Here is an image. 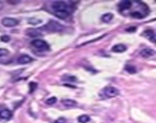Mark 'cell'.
Here are the masks:
<instances>
[{
  "label": "cell",
  "instance_id": "6da1fadb",
  "mask_svg": "<svg viewBox=\"0 0 156 123\" xmlns=\"http://www.w3.org/2000/svg\"><path fill=\"white\" fill-rule=\"evenodd\" d=\"M120 93L119 90L117 87L112 86L105 87L99 92V96L102 99H110L114 98L115 96H118Z\"/></svg>",
  "mask_w": 156,
  "mask_h": 123
},
{
  "label": "cell",
  "instance_id": "7a4b0ae2",
  "mask_svg": "<svg viewBox=\"0 0 156 123\" xmlns=\"http://www.w3.org/2000/svg\"><path fill=\"white\" fill-rule=\"evenodd\" d=\"M43 30L49 32H61L63 30V26L59 23V22L55 21L53 20H50L44 27Z\"/></svg>",
  "mask_w": 156,
  "mask_h": 123
},
{
  "label": "cell",
  "instance_id": "3957f363",
  "mask_svg": "<svg viewBox=\"0 0 156 123\" xmlns=\"http://www.w3.org/2000/svg\"><path fill=\"white\" fill-rule=\"evenodd\" d=\"M31 45L34 47H35L36 49L40 50H43V51H45V50H48L50 49L49 47V44L46 41L43 40H34L31 42Z\"/></svg>",
  "mask_w": 156,
  "mask_h": 123
},
{
  "label": "cell",
  "instance_id": "277c9868",
  "mask_svg": "<svg viewBox=\"0 0 156 123\" xmlns=\"http://www.w3.org/2000/svg\"><path fill=\"white\" fill-rule=\"evenodd\" d=\"M52 8H53L54 12L55 11H67L68 8H69L67 5V4L65 3V2H62V1H55L52 3Z\"/></svg>",
  "mask_w": 156,
  "mask_h": 123
},
{
  "label": "cell",
  "instance_id": "5b68a950",
  "mask_svg": "<svg viewBox=\"0 0 156 123\" xmlns=\"http://www.w3.org/2000/svg\"><path fill=\"white\" fill-rule=\"evenodd\" d=\"M19 21L13 18H4L2 20V24L6 27H13L19 24Z\"/></svg>",
  "mask_w": 156,
  "mask_h": 123
},
{
  "label": "cell",
  "instance_id": "8992f818",
  "mask_svg": "<svg viewBox=\"0 0 156 123\" xmlns=\"http://www.w3.org/2000/svg\"><path fill=\"white\" fill-rule=\"evenodd\" d=\"M33 58L30 57V56L24 54V55H21L18 59V63L20 65H25V64L30 63L31 61H33Z\"/></svg>",
  "mask_w": 156,
  "mask_h": 123
},
{
  "label": "cell",
  "instance_id": "52a82bcc",
  "mask_svg": "<svg viewBox=\"0 0 156 123\" xmlns=\"http://www.w3.org/2000/svg\"><path fill=\"white\" fill-rule=\"evenodd\" d=\"M133 5V3L131 1H129V0H123V1H121V2H119L118 4V8H120V10L121 12L124 10H128L129 8L132 7Z\"/></svg>",
  "mask_w": 156,
  "mask_h": 123
},
{
  "label": "cell",
  "instance_id": "ba28073f",
  "mask_svg": "<svg viewBox=\"0 0 156 123\" xmlns=\"http://www.w3.org/2000/svg\"><path fill=\"white\" fill-rule=\"evenodd\" d=\"M156 53V52L153 49L151 48H146L143 49L140 51V56L143 58H149V57L152 56Z\"/></svg>",
  "mask_w": 156,
  "mask_h": 123
},
{
  "label": "cell",
  "instance_id": "9c48e42d",
  "mask_svg": "<svg viewBox=\"0 0 156 123\" xmlns=\"http://www.w3.org/2000/svg\"><path fill=\"white\" fill-rule=\"evenodd\" d=\"M12 116V112L9 110L4 109V110H0V119H10Z\"/></svg>",
  "mask_w": 156,
  "mask_h": 123
},
{
  "label": "cell",
  "instance_id": "30bf717a",
  "mask_svg": "<svg viewBox=\"0 0 156 123\" xmlns=\"http://www.w3.org/2000/svg\"><path fill=\"white\" fill-rule=\"evenodd\" d=\"M26 34L30 37H38L42 36V33H40L38 30L34 28H29L26 30Z\"/></svg>",
  "mask_w": 156,
  "mask_h": 123
},
{
  "label": "cell",
  "instance_id": "8fae6325",
  "mask_svg": "<svg viewBox=\"0 0 156 123\" xmlns=\"http://www.w3.org/2000/svg\"><path fill=\"white\" fill-rule=\"evenodd\" d=\"M126 50H127V47L124 44H117V45H114L112 47V51L114 53H123Z\"/></svg>",
  "mask_w": 156,
  "mask_h": 123
},
{
  "label": "cell",
  "instance_id": "7c38bea8",
  "mask_svg": "<svg viewBox=\"0 0 156 123\" xmlns=\"http://www.w3.org/2000/svg\"><path fill=\"white\" fill-rule=\"evenodd\" d=\"M56 16L59 19H66L69 17V12L67 11H55Z\"/></svg>",
  "mask_w": 156,
  "mask_h": 123
},
{
  "label": "cell",
  "instance_id": "4fadbf2b",
  "mask_svg": "<svg viewBox=\"0 0 156 123\" xmlns=\"http://www.w3.org/2000/svg\"><path fill=\"white\" fill-rule=\"evenodd\" d=\"M62 103L63 104V106H65V107H74L77 105L76 101H75L74 100H71V99H65V100H62Z\"/></svg>",
  "mask_w": 156,
  "mask_h": 123
},
{
  "label": "cell",
  "instance_id": "5bb4252c",
  "mask_svg": "<svg viewBox=\"0 0 156 123\" xmlns=\"http://www.w3.org/2000/svg\"><path fill=\"white\" fill-rule=\"evenodd\" d=\"M130 15L131 17H133L134 19H143V18H145V17L147 16V15H146V14L143 13V12H139V11H135V12H131Z\"/></svg>",
  "mask_w": 156,
  "mask_h": 123
},
{
  "label": "cell",
  "instance_id": "9a60e30c",
  "mask_svg": "<svg viewBox=\"0 0 156 123\" xmlns=\"http://www.w3.org/2000/svg\"><path fill=\"white\" fill-rule=\"evenodd\" d=\"M114 19V15L112 13H106L101 17V20L105 23H109Z\"/></svg>",
  "mask_w": 156,
  "mask_h": 123
},
{
  "label": "cell",
  "instance_id": "2e32d148",
  "mask_svg": "<svg viewBox=\"0 0 156 123\" xmlns=\"http://www.w3.org/2000/svg\"><path fill=\"white\" fill-rule=\"evenodd\" d=\"M61 79H62V81H63V82H76V80H77L76 77L69 75H64Z\"/></svg>",
  "mask_w": 156,
  "mask_h": 123
},
{
  "label": "cell",
  "instance_id": "e0dca14e",
  "mask_svg": "<svg viewBox=\"0 0 156 123\" xmlns=\"http://www.w3.org/2000/svg\"><path fill=\"white\" fill-rule=\"evenodd\" d=\"M78 121L80 123H87L90 121V117L88 115H82L78 118Z\"/></svg>",
  "mask_w": 156,
  "mask_h": 123
},
{
  "label": "cell",
  "instance_id": "ac0fdd59",
  "mask_svg": "<svg viewBox=\"0 0 156 123\" xmlns=\"http://www.w3.org/2000/svg\"><path fill=\"white\" fill-rule=\"evenodd\" d=\"M126 71L129 72V74H135L136 73V69L133 65H128L126 66Z\"/></svg>",
  "mask_w": 156,
  "mask_h": 123
},
{
  "label": "cell",
  "instance_id": "d6986e66",
  "mask_svg": "<svg viewBox=\"0 0 156 123\" xmlns=\"http://www.w3.org/2000/svg\"><path fill=\"white\" fill-rule=\"evenodd\" d=\"M56 101H57L56 97V96H52V97L47 99V100H46V103L48 105H53L54 103H56Z\"/></svg>",
  "mask_w": 156,
  "mask_h": 123
},
{
  "label": "cell",
  "instance_id": "ffe728a7",
  "mask_svg": "<svg viewBox=\"0 0 156 123\" xmlns=\"http://www.w3.org/2000/svg\"><path fill=\"white\" fill-rule=\"evenodd\" d=\"M10 37L8 35H2L0 37V40L2 42H4V43H8V42L10 41Z\"/></svg>",
  "mask_w": 156,
  "mask_h": 123
},
{
  "label": "cell",
  "instance_id": "44dd1931",
  "mask_svg": "<svg viewBox=\"0 0 156 123\" xmlns=\"http://www.w3.org/2000/svg\"><path fill=\"white\" fill-rule=\"evenodd\" d=\"M9 53V51L8 50L4 48H0V57L5 56H7Z\"/></svg>",
  "mask_w": 156,
  "mask_h": 123
},
{
  "label": "cell",
  "instance_id": "7402d4cb",
  "mask_svg": "<svg viewBox=\"0 0 156 123\" xmlns=\"http://www.w3.org/2000/svg\"><path fill=\"white\" fill-rule=\"evenodd\" d=\"M37 84L36 83H34V82L30 83V84H29V87H30V93H32V92L34 91V90L37 88Z\"/></svg>",
  "mask_w": 156,
  "mask_h": 123
},
{
  "label": "cell",
  "instance_id": "603a6c76",
  "mask_svg": "<svg viewBox=\"0 0 156 123\" xmlns=\"http://www.w3.org/2000/svg\"><path fill=\"white\" fill-rule=\"evenodd\" d=\"M34 21L31 20H29L28 23L30 24H33V25H37V24H40L41 22H42V21L41 20H38V19H34Z\"/></svg>",
  "mask_w": 156,
  "mask_h": 123
},
{
  "label": "cell",
  "instance_id": "cb8c5ba5",
  "mask_svg": "<svg viewBox=\"0 0 156 123\" xmlns=\"http://www.w3.org/2000/svg\"><path fill=\"white\" fill-rule=\"evenodd\" d=\"M54 123H66V119L65 118H63V117H60V118L57 119L54 122Z\"/></svg>",
  "mask_w": 156,
  "mask_h": 123
},
{
  "label": "cell",
  "instance_id": "d4e9b609",
  "mask_svg": "<svg viewBox=\"0 0 156 123\" xmlns=\"http://www.w3.org/2000/svg\"><path fill=\"white\" fill-rule=\"evenodd\" d=\"M149 40L153 43H155L156 44V34H153L152 36L149 37Z\"/></svg>",
  "mask_w": 156,
  "mask_h": 123
},
{
  "label": "cell",
  "instance_id": "484cf974",
  "mask_svg": "<svg viewBox=\"0 0 156 123\" xmlns=\"http://www.w3.org/2000/svg\"><path fill=\"white\" fill-rule=\"evenodd\" d=\"M126 30H127V31H129V32H134L136 30V27H129V28L126 29Z\"/></svg>",
  "mask_w": 156,
  "mask_h": 123
},
{
  "label": "cell",
  "instance_id": "4316f807",
  "mask_svg": "<svg viewBox=\"0 0 156 123\" xmlns=\"http://www.w3.org/2000/svg\"><path fill=\"white\" fill-rule=\"evenodd\" d=\"M2 6H3V5H2V2H0V10H1V9H2Z\"/></svg>",
  "mask_w": 156,
  "mask_h": 123
}]
</instances>
